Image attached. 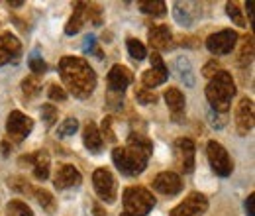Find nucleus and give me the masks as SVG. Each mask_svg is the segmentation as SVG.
<instances>
[{"instance_id": "6e6552de", "label": "nucleus", "mask_w": 255, "mask_h": 216, "mask_svg": "<svg viewBox=\"0 0 255 216\" xmlns=\"http://www.w3.org/2000/svg\"><path fill=\"white\" fill-rule=\"evenodd\" d=\"M236 43H238V33L234 30H220L216 31V33H212L206 39V47L214 55H228V53H232Z\"/></svg>"}, {"instance_id": "cd10ccee", "label": "nucleus", "mask_w": 255, "mask_h": 216, "mask_svg": "<svg viewBox=\"0 0 255 216\" xmlns=\"http://www.w3.org/2000/svg\"><path fill=\"white\" fill-rule=\"evenodd\" d=\"M177 67H179V75H181V79L185 81V85L192 87V85H194V77H192L191 63H189V59H185V57L177 59Z\"/></svg>"}, {"instance_id": "f03ea898", "label": "nucleus", "mask_w": 255, "mask_h": 216, "mask_svg": "<svg viewBox=\"0 0 255 216\" xmlns=\"http://www.w3.org/2000/svg\"><path fill=\"white\" fill-rule=\"evenodd\" d=\"M59 75L63 85L77 98H89L95 93L96 75L93 67L81 57L67 55L59 61Z\"/></svg>"}, {"instance_id": "a18cd8bd", "label": "nucleus", "mask_w": 255, "mask_h": 216, "mask_svg": "<svg viewBox=\"0 0 255 216\" xmlns=\"http://www.w3.org/2000/svg\"><path fill=\"white\" fill-rule=\"evenodd\" d=\"M122 216H128V215H122Z\"/></svg>"}, {"instance_id": "9b49d317", "label": "nucleus", "mask_w": 255, "mask_h": 216, "mask_svg": "<svg viewBox=\"0 0 255 216\" xmlns=\"http://www.w3.org/2000/svg\"><path fill=\"white\" fill-rule=\"evenodd\" d=\"M236 128L240 136H248L254 130V100L248 96L236 106Z\"/></svg>"}, {"instance_id": "39448f33", "label": "nucleus", "mask_w": 255, "mask_h": 216, "mask_svg": "<svg viewBox=\"0 0 255 216\" xmlns=\"http://www.w3.org/2000/svg\"><path fill=\"white\" fill-rule=\"evenodd\" d=\"M32 128H33V120L30 116H26V114L20 112V110H12V112H10L8 122H6V132H8V138H10L12 142H16V144L24 142V140L30 136Z\"/></svg>"}, {"instance_id": "4468645a", "label": "nucleus", "mask_w": 255, "mask_h": 216, "mask_svg": "<svg viewBox=\"0 0 255 216\" xmlns=\"http://www.w3.org/2000/svg\"><path fill=\"white\" fill-rule=\"evenodd\" d=\"M153 189L161 193V195H169V197H173V195H179L181 191H183V181H181V177L177 175V173H173V171H163L159 173L155 179H153Z\"/></svg>"}, {"instance_id": "7c9ffc66", "label": "nucleus", "mask_w": 255, "mask_h": 216, "mask_svg": "<svg viewBox=\"0 0 255 216\" xmlns=\"http://www.w3.org/2000/svg\"><path fill=\"white\" fill-rule=\"evenodd\" d=\"M28 65H30V69H32L35 75H43V73L47 71V65H45V61L39 57V53H37V51H33L32 55H30Z\"/></svg>"}, {"instance_id": "c9c22d12", "label": "nucleus", "mask_w": 255, "mask_h": 216, "mask_svg": "<svg viewBox=\"0 0 255 216\" xmlns=\"http://www.w3.org/2000/svg\"><path fill=\"white\" fill-rule=\"evenodd\" d=\"M135 98H137V102H141V104H151V102H155V100H157L155 93L147 91L145 87H141V89H137V91H135Z\"/></svg>"}, {"instance_id": "ddd939ff", "label": "nucleus", "mask_w": 255, "mask_h": 216, "mask_svg": "<svg viewBox=\"0 0 255 216\" xmlns=\"http://www.w3.org/2000/svg\"><path fill=\"white\" fill-rule=\"evenodd\" d=\"M194 154H196V148H194V142L189 138H179L175 142V155H177V163L179 167L185 171V173H191L194 169Z\"/></svg>"}, {"instance_id": "f3484780", "label": "nucleus", "mask_w": 255, "mask_h": 216, "mask_svg": "<svg viewBox=\"0 0 255 216\" xmlns=\"http://www.w3.org/2000/svg\"><path fill=\"white\" fill-rule=\"evenodd\" d=\"M81 181H83V177H81L79 169H75L73 165L65 163V165H61V167L57 169V175H55V187H57L59 191H63V189H71V187H79L81 185Z\"/></svg>"}, {"instance_id": "f8f14e48", "label": "nucleus", "mask_w": 255, "mask_h": 216, "mask_svg": "<svg viewBox=\"0 0 255 216\" xmlns=\"http://www.w3.org/2000/svg\"><path fill=\"white\" fill-rule=\"evenodd\" d=\"M22 53V43L16 35H12L10 31H4L0 35V67L6 63L18 61Z\"/></svg>"}, {"instance_id": "7ed1b4c3", "label": "nucleus", "mask_w": 255, "mask_h": 216, "mask_svg": "<svg viewBox=\"0 0 255 216\" xmlns=\"http://www.w3.org/2000/svg\"><path fill=\"white\" fill-rule=\"evenodd\" d=\"M236 94V83L232 79V75L228 71L216 73L206 87V98L210 102V106L216 112H228L232 106V98Z\"/></svg>"}, {"instance_id": "37998d69", "label": "nucleus", "mask_w": 255, "mask_h": 216, "mask_svg": "<svg viewBox=\"0 0 255 216\" xmlns=\"http://www.w3.org/2000/svg\"><path fill=\"white\" fill-rule=\"evenodd\" d=\"M252 6H254V2L250 0V2L246 4V12H248V16H250V20H252Z\"/></svg>"}, {"instance_id": "4c0bfd02", "label": "nucleus", "mask_w": 255, "mask_h": 216, "mask_svg": "<svg viewBox=\"0 0 255 216\" xmlns=\"http://www.w3.org/2000/svg\"><path fill=\"white\" fill-rule=\"evenodd\" d=\"M49 98L51 100H65L67 93L63 91V87H59V85H49Z\"/></svg>"}, {"instance_id": "e433bc0d", "label": "nucleus", "mask_w": 255, "mask_h": 216, "mask_svg": "<svg viewBox=\"0 0 255 216\" xmlns=\"http://www.w3.org/2000/svg\"><path fill=\"white\" fill-rule=\"evenodd\" d=\"M83 51H85V53H91V51H95L98 57H102L100 49H96V37H95V35H87V37H85V43H83Z\"/></svg>"}, {"instance_id": "c756f323", "label": "nucleus", "mask_w": 255, "mask_h": 216, "mask_svg": "<svg viewBox=\"0 0 255 216\" xmlns=\"http://www.w3.org/2000/svg\"><path fill=\"white\" fill-rule=\"evenodd\" d=\"M173 12H175V18H177V22L181 26H192V16L181 2H175V10Z\"/></svg>"}, {"instance_id": "a878e982", "label": "nucleus", "mask_w": 255, "mask_h": 216, "mask_svg": "<svg viewBox=\"0 0 255 216\" xmlns=\"http://www.w3.org/2000/svg\"><path fill=\"white\" fill-rule=\"evenodd\" d=\"M30 195H35L37 203H39V205H41L45 211H53L55 201H53V197H51V193H49V191H43V189H35V187H33Z\"/></svg>"}, {"instance_id": "2f4dec72", "label": "nucleus", "mask_w": 255, "mask_h": 216, "mask_svg": "<svg viewBox=\"0 0 255 216\" xmlns=\"http://www.w3.org/2000/svg\"><path fill=\"white\" fill-rule=\"evenodd\" d=\"M77 128H79L77 118H65L63 122L59 124V128H57V136H71V134L77 132Z\"/></svg>"}, {"instance_id": "b1692460", "label": "nucleus", "mask_w": 255, "mask_h": 216, "mask_svg": "<svg viewBox=\"0 0 255 216\" xmlns=\"http://www.w3.org/2000/svg\"><path fill=\"white\" fill-rule=\"evenodd\" d=\"M252 55H254V37L252 35H246L244 37L242 51H240V65L242 67H248L252 63Z\"/></svg>"}, {"instance_id": "393cba45", "label": "nucleus", "mask_w": 255, "mask_h": 216, "mask_svg": "<svg viewBox=\"0 0 255 216\" xmlns=\"http://www.w3.org/2000/svg\"><path fill=\"white\" fill-rule=\"evenodd\" d=\"M128 51H129V55H131L135 61H141V59H145V55H147L145 45H143L141 41H137L135 37H128Z\"/></svg>"}, {"instance_id": "aec40b11", "label": "nucleus", "mask_w": 255, "mask_h": 216, "mask_svg": "<svg viewBox=\"0 0 255 216\" xmlns=\"http://www.w3.org/2000/svg\"><path fill=\"white\" fill-rule=\"evenodd\" d=\"M83 142H85V146H87V150L91 154H100V150H102V136H100V132H98L95 122H89L85 126Z\"/></svg>"}, {"instance_id": "473e14b6", "label": "nucleus", "mask_w": 255, "mask_h": 216, "mask_svg": "<svg viewBox=\"0 0 255 216\" xmlns=\"http://www.w3.org/2000/svg\"><path fill=\"white\" fill-rule=\"evenodd\" d=\"M85 10H87V20H91L95 26L102 24V12H100V6L98 4H87Z\"/></svg>"}, {"instance_id": "20e7f679", "label": "nucleus", "mask_w": 255, "mask_h": 216, "mask_svg": "<svg viewBox=\"0 0 255 216\" xmlns=\"http://www.w3.org/2000/svg\"><path fill=\"white\" fill-rule=\"evenodd\" d=\"M155 207V197L143 187H128L124 191V215L145 216Z\"/></svg>"}, {"instance_id": "a19ab883", "label": "nucleus", "mask_w": 255, "mask_h": 216, "mask_svg": "<svg viewBox=\"0 0 255 216\" xmlns=\"http://www.w3.org/2000/svg\"><path fill=\"white\" fill-rule=\"evenodd\" d=\"M254 205H255V195H250L248 201H246V215L248 216H255Z\"/></svg>"}, {"instance_id": "c85d7f7f", "label": "nucleus", "mask_w": 255, "mask_h": 216, "mask_svg": "<svg viewBox=\"0 0 255 216\" xmlns=\"http://www.w3.org/2000/svg\"><path fill=\"white\" fill-rule=\"evenodd\" d=\"M226 10H228V16H230L240 28H246V26H248V22H246L244 16H242V8H240L236 2H228V4H226Z\"/></svg>"}, {"instance_id": "a211bd4d", "label": "nucleus", "mask_w": 255, "mask_h": 216, "mask_svg": "<svg viewBox=\"0 0 255 216\" xmlns=\"http://www.w3.org/2000/svg\"><path fill=\"white\" fill-rule=\"evenodd\" d=\"M165 100H167V106H169L173 118L175 120H181L183 114H185V94L181 93L179 89L171 87V89L165 91Z\"/></svg>"}, {"instance_id": "412c9836", "label": "nucleus", "mask_w": 255, "mask_h": 216, "mask_svg": "<svg viewBox=\"0 0 255 216\" xmlns=\"http://www.w3.org/2000/svg\"><path fill=\"white\" fill-rule=\"evenodd\" d=\"M73 6H75V12H73V16L69 18V22H67V26H65V31H67L69 35L77 33V31L83 28L85 20H87V10H85L87 2H77V4H73Z\"/></svg>"}, {"instance_id": "0eeeda50", "label": "nucleus", "mask_w": 255, "mask_h": 216, "mask_svg": "<svg viewBox=\"0 0 255 216\" xmlns=\"http://www.w3.org/2000/svg\"><path fill=\"white\" fill-rule=\"evenodd\" d=\"M206 154H208V161H210V165H212V169H214L216 175L228 177L232 173L234 165H232V159H230V155H228V152H226V148H224L222 144H218L214 140L208 142Z\"/></svg>"}, {"instance_id": "bb28decb", "label": "nucleus", "mask_w": 255, "mask_h": 216, "mask_svg": "<svg viewBox=\"0 0 255 216\" xmlns=\"http://www.w3.org/2000/svg\"><path fill=\"white\" fill-rule=\"evenodd\" d=\"M39 91H41V83H39L37 77H26L22 81V93L28 98H33L35 94H39Z\"/></svg>"}, {"instance_id": "58836bf2", "label": "nucleus", "mask_w": 255, "mask_h": 216, "mask_svg": "<svg viewBox=\"0 0 255 216\" xmlns=\"http://www.w3.org/2000/svg\"><path fill=\"white\" fill-rule=\"evenodd\" d=\"M102 132H104V136H106L108 142H114V140H116L114 134H112V118H110V116L104 118V122H102Z\"/></svg>"}, {"instance_id": "72a5a7b5", "label": "nucleus", "mask_w": 255, "mask_h": 216, "mask_svg": "<svg viewBox=\"0 0 255 216\" xmlns=\"http://www.w3.org/2000/svg\"><path fill=\"white\" fill-rule=\"evenodd\" d=\"M8 185L10 189H14V191H20V193H32L33 187L26 181V179H22V177H10L8 179Z\"/></svg>"}, {"instance_id": "dca6fc26", "label": "nucleus", "mask_w": 255, "mask_h": 216, "mask_svg": "<svg viewBox=\"0 0 255 216\" xmlns=\"http://www.w3.org/2000/svg\"><path fill=\"white\" fill-rule=\"evenodd\" d=\"M20 163H30L33 167V175L39 181H45L49 177V165H51V161H49V155H47L45 150H39V152H35L32 155L20 157Z\"/></svg>"}, {"instance_id": "9d476101", "label": "nucleus", "mask_w": 255, "mask_h": 216, "mask_svg": "<svg viewBox=\"0 0 255 216\" xmlns=\"http://www.w3.org/2000/svg\"><path fill=\"white\" fill-rule=\"evenodd\" d=\"M167 77H169V71H167L165 63H163L159 53H157V51H153V53H151V69H149V71H145V73H143V77H141L143 87H145V89L159 87V85H163V83L167 81Z\"/></svg>"}, {"instance_id": "f257e3e1", "label": "nucleus", "mask_w": 255, "mask_h": 216, "mask_svg": "<svg viewBox=\"0 0 255 216\" xmlns=\"http://www.w3.org/2000/svg\"><path fill=\"white\" fill-rule=\"evenodd\" d=\"M153 154V144L141 136V134H129L128 144L124 148H116L112 152L114 165L128 177H135L139 175L145 167L147 161Z\"/></svg>"}, {"instance_id": "1a4fd4ad", "label": "nucleus", "mask_w": 255, "mask_h": 216, "mask_svg": "<svg viewBox=\"0 0 255 216\" xmlns=\"http://www.w3.org/2000/svg\"><path fill=\"white\" fill-rule=\"evenodd\" d=\"M208 209V199L202 193H191L181 205H177L169 216H202Z\"/></svg>"}, {"instance_id": "ea45409f", "label": "nucleus", "mask_w": 255, "mask_h": 216, "mask_svg": "<svg viewBox=\"0 0 255 216\" xmlns=\"http://www.w3.org/2000/svg\"><path fill=\"white\" fill-rule=\"evenodd\" d=\"M220 71H222V67H220L218 63H216V61H210L208 65H206V67H204V71H202V73H204V75H206L208 79H212V77H214L216 73H220Z\"/></svg>"}, {"instance_id": "5701e85b", "label": "nucleus", "mask_w": 255, "mask_h": 216, "mask_svg": "<svg viewBox=\"0 0 255 216\" xmlns=\"http://www.w3.org/2000/svg\"><path fill=\"white\" fill-rule=\"evenodd\" d=\"M6 213H8V216H33V213L30 211V207H28L26 203L18 201V199H14V201L8 203Z\"/></svg>"}, {"instance_id": "c03bdc74", "label": "nucleus", "mask_w": 255, "mask_h": 216, "mask_svg": "<svg viewBox=\"0 0 255 216\" xmlns=\"http://www.w3.org/2000/svg\"><path fill=\"white\" fill-rule=\"evenodd\" d=\"M8 4H10V6H22V4H24V2H12V0H10V2H8Z\"/></svg>"}, {"instance_id": "423d86ee", "label": "nucleus", "mask_w": 255, "mask_h": 216, "mask_svg": "<svg viewBox=\"0 0 255 216\" xmlns=\"http://www.w3.org/2000/svg\"><path fill=\"white\" fill-rule=\"evenodd\" d=\"M93 185H95L96 195L104 201V203H114L116 201V191H118V185H116V179L114 175L100 167L93 173Z\"/></svg>"}, {"instance_id": "6ab92c4d", "label": "nucleus", "mask_w": 255, "mask_h": 216, "mask_svg": "<svg viewBox=\"0 0 255 216\" xmlns=\"http://www.w3.org/2000/svg\"><path fill=\"white\" fill-rule=\"evenodd\" d=\"M171 37H173L171 30L167 26H163V24H157V26L149 28V43L155 49H167L171 45Z\"/></svg>"}, {"instance_id": "79ce46f5", "label": "nucleus", "mask_w": 255, "mask_h": 216, "mask_svg": "<svg viewBox=\"0 0 255 216\" xmlns=\"http://www.w3.org/2000/svg\"><path fill=\"white\" fill-rule=\"evenodd\" d=\"M93 211H95V216H106V215H104V211H102V207H100V205H95V207H93Z\"/></svg>"}, {"instance_id": "2eb2a0df", "label": "nucleus", "mask_w": 255, "mask_h": 216, "mask_svg": "<svg viewBox=\"0 0 255 216\" xmlns=\"http://www.w3.org/2000/svg\"><path fill=\"white\" fill-rule=\"evenodd\" d=\"M133 81V75L131 71L124 67V65H114L108 73V87H110V93H118L122 94L126 91V87H129V83Z\"/></svg>"}, {"instance_id": "4be33fe9", "label": "nucleus", "mask_w": 255, "mask_h": 216, "mask_svg": "<svg viewBox=\"0 0 255 216\" xmlns=\"http://www.w3.org/2000/svg\"><path fill=\"white\" fill-rule=\"evenodd\" d=\"M137 6L143 14H151V16H163L167 12V4L161 0H139Z\"/></svg>"}, {"instance_id": "f704fd0d", "label": "nucleus", "mask_w": 255, "mask_h": 216, "mask_svg": "<svg viewBox=\"0 0 255 216\" xmlns=\"http://www.w3.org/2000/svg\"><path fill=\"white\" fill-rule=\"evenodd\" d=\"M41 116H43L47 126H53L55 120H57V108L53 104H43L41 106Z\"/></svg>"}]
</instances>
